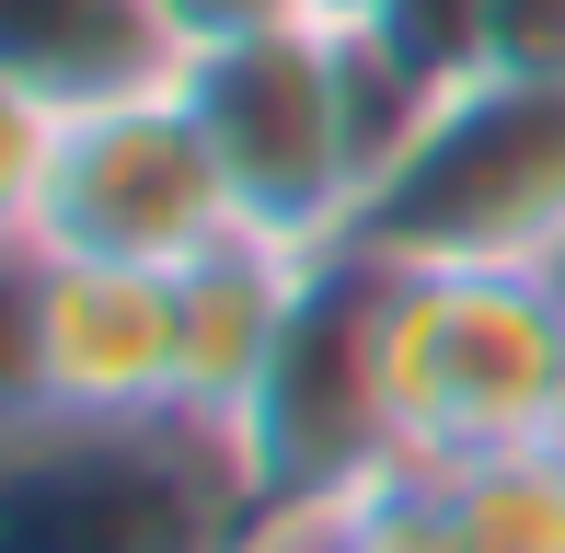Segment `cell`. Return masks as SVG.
Masks as SVG:
<instances>
[{
  "mask_svg": "<svg viewBox=\"0 0 565 553\" xmlns=\"http://www.w3.org/2000/svg\"><path fill=\"white\" fill-rule=\"evenodd\" d=\"M185 93H196V128H209L220 173H231L243 231L300 242V254H323V242L358 231L381 162L439 105V93H416L370 35H347V23H323V12L196 58Z\"/></svg>",
  "mask_w": 565,
  "mask_h": 553,
  "instance_id": "1",
  "label": "cell"
},
{
  "mask_svg": "<svg viewBox=\"0 0 565 553\" xmlns=\"http://www.w3.org/2000/svg\"><path fill=\"white\" fill-rule=\"evenodd\" d=\"M0 231L12 254H105V265H196L243 231L231 173L196 128L185 82L116 105H35L0 93Z\"/></svg>",
  "mask_w": 565,
  "mask_h": 553,
  "instance_id": "2",
  "label": "cell"
},
{
  "mask_svg": "<svg viewBox=\"0 0 565 553\" xmlns=\"http://www.w3.org/2000/svg\"><path fill=\"white\" fill-rule=\"evenodd\" d=\"M381 265H565V82L473 69L381 162L358 231Z\"/></svg>",
  "mask_w": 565,
  "mask_h": 553,
  "instance_id": "3",
  "label": "cell"
},
{
  "mask_svg": "<svg viewBox=\"0 0 565 553\" xmlns=\"http://www.w3.org/2000/svg\"><path fill=\"white\" fill-rule=\"evenodd\" d=\"M381 381L404 473L531 449L565 381V289L543 265H393Z\"/></svg>",
  "mask_w": 565,
  "mask_h": 553,
  "instance_id": "4",
  "label": "cell"
},
{
  "mask_svg": "<svg viewBox=\"0 0 565 553\" xmlns=\"http://www.w3.org/2000/svg\"><path fill=\"white\" fill-rule=\"evenodd\" d=\"M243 462L185 415L150 426H12L0 553H231L243 542Z\"/></svg>",
  "mask_w": 565,
  "mask_h": 553,
  "instance_id": "5",
  "label": "cell"
},
{
  "mask_svg": "<svg viewBox=\"0 0 565 553\" xmlns=\"http://www.w3.org/2000/svg\"><path fill=\"white\" fill-rule=\"evenodd\" d=\"M381 300H393V265L370 242H323L312 254L266 381L231 415V462H243L254 496H347L404 462L393 381H381Z\"/></svg>",
  "mask_w": 565,
  "mask_h": 553,
  "instance_id": "6",
  "label": "cell"
},
{
  "mask_svg": "<svg viewBox=\"0 0 565 553\" xmlns=\"http://www.w3.org/2000/svg\"><path fill=\"white\" fill-rule=\"evenodd\" d=\"M173 265L12 254V426H150L173 415Z\"/></svg>",
  "mask_w": 565,
  "mask_h": 553,
  "instance_id": "7",
  "label": "cell"
},
{
  "mask_svg": "<svg viewBox=\"0 0 565 553\" xmlns=\"http://www.w3.org/2000/svg\"><path fill=\"white\" fill-rule=\"evenodd\" d=\"M300 276H312V254H300V242H266V231H231L196 265H173V312H185L173 415L185 426L231 438V415L254 404V381H266L277 335H289V312H300Z\"/></svg>",
  "mask_w": 565,
  "mask_h": 553,
  "instance_id": "8",
  "label": "cell"
},
{
  "mask_svg": "<svg viewBox=\"0 0 565 553\" xmlns=\"http://www.w3.org/2000/svg\"><path fill=\"white\" fill-rule=\"evenodd\" d=\"M150 82H185L162 0H0V93H35L70 116Z\"/></svg>",
  "mask_w": 565,
  "mask_h": 553,
  "instance_id": "9",
  "label": "cell"
},
{
  "mask_svg": "<svg viewBox=\"0 0 565 553\" xmlns=\"http://www.w3.org/2000/svg\"><path fill=\"white\" fill-rule=\"evenodd\" d=\"M427 485L450 496V519H461L473 553H565V462L543 438L531 449H484V462H450V473H427Z\"/></svg>",
  "mask_w": 565,
  "mask_h": 553,
  "instance_id": "10",
  "label": "cell"
},
{
  "mask_svg": "<svg viewBox=\"0 0 565 553\" xmlns=\"http://www.w3.org/2000/svg\"><path fill=\"white\" fill-rule=\"evenodd\" d=\"M484 23H497V0H393V12L358 23V35H370L416 93H450V82L484 69Z\"/></svg>",
  "mask_w": 565,
  "mask_h": 553,
  "instance_id": "11",
  "label": "cell"
},
{
  "mask_svg": "<svg viewBox=\"0 0 565 553\" xmlns=\"http://www.w3.org/2000/svg\"><path fill=\"white\" fill-rule=\"evenodd\" d=\"M347 553H473L461 542V519H450V496L427 485V473H381V485H358L347 496Z\"/></svg>",
  "mask_w": 565,
  "mask_h": 553,
  "instance_id": "12",
  "label": "cell"
},
{
  "mask_svg": "<svg viewBox=\"0 0 565 553\" xmlns=\"http://www.w3.org/2000/svg\"><path fill=\"white\" fill-rule=\"evenodd\" d=\"M312 0H162V35H173V58H220V46H254V35H277V23H300Z\"/></svg>",
  "mask_w": 565,
  "mask_h": 553,
  "instance_id": "13",
  "label": "cell"
},
{
  "mask_svg": "<svg viewBox=\"0 0 565 553\" xmlns=\"http://www.w3.org/2000/svg\"><path fill=\"white\" fill-rule=\"evenodd\" d=\"M484 69H508V82H565V0H497Z\"/></svg>",
  "mask_w": 565,
  "mask_h": 553,
  "instance_id": "14",
  "label": "cell"
},
{
  "mask_svg": "<svg viewBox=\"0 0 565 553\" xmlns=\"http://www.w3.org/2000/svg\"><path fill=\"white\" fill-rule=\"evenodd\" d=\"M312 12H323V23H347V35H358V23H381L393 0H312Z\"/></svg>",
  "mask_w": 565,
  "mask_h": 553,
  "instance_id": "15",
  "label": "cell"
},
{
  "mask_svg": "<svg viewBox=\"0 0 565 553\" xmlns=\"http://www.w3.org/2000/svg\"><path fill=\"white\" fill-rule=\"evenodd\" d=\"M543 449H554V462H565V381H554V415H543Z\"/></svg>",
  "mask_w": 565,
  "mask_h": 553,
  "instance_id": "16",
  "label": "cell"
}]
</instances>
